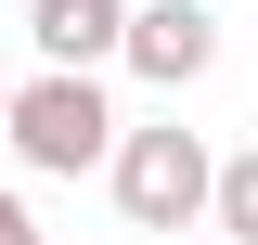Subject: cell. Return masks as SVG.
Segmentation results:
<instances>
[{
  "label": "cell",
  "instance_id": "obj_5",
  "mask_svg": "<svg viewBox=\"0 0 258 245\" xmlns=\"http://www.w3.org/2000/svg\"><path fill=\"white\" fill-rule=\"evenodd\" d=\"M207 219H220L232 245H258V142H245V155L220 168V194H207Z\"/></svg>",
  "mask_w": 258,
  "mask_h": 245
},
{
  "label": "cell",
  "instance_id": "obj_6",
  "mask_svg": "<svg viewBox=\"0 0 258 245\" xmlns=\"http://www.w3.org/2000/svg\"><path fill=\"white\" fill-rule=\"evenodd\" d=\"M0 245H39V207H26V194H0Z\"/></svg>",
  "mask_w": 258,
  "mask_h": 245
},
{
  "label": "cell",
  "instance_id": "obj_2",
  "mask_svg": "<svg viewBox=\"0 0 258 245\" xmlns=\"http://www.w3.org/2000/svg\"><path fill=\"white\" fill-rule=\"evenodd\" d=\"M116 207H129V232H194L207 219V194H220V155L194 142V129H116Z\"/></svg>",
  "mask_w": 258,
  "mask_h": 245
},
{
  "label": "cell",
  "instance_id": "obj_3",
  "mask_svg": "<svg viewBox=\"0 0 258 245\" xmlns=\"http://www.w3.org/2000/svg\"><path fill=\"white\" fill-rule=\"evenodd\" d=\"M129 65H142L155 91L207 78V65H220V13H207V0H129Z\"/></svg>",
  "mask_w": 258,
  "mask_h": 245
},
{
  "label": "cell",
  "instance_id": "obj_4",
  "mask_svg": "<svg viewBox=\"0 0 258 245\" xmlns=\"http://www.w3.org/2000/svg\"><path fill=\"white\" fill-rule=\"evenodd\" d=\"M26 39H39V65H103V52H129V0H26Z\"/></svg>",
  "mask_w": 258,
  "mask_h": 245
},
{
  "label": "cell",
  "instance_id": "obj_1",
  "mask_svg": "<svg viewBox=\"0 0 258 245\" xmlns=\"http://www.w3.org/2000/svg\"><path fill=\"white\" fill-rule=\"evenodd\" d=\"M0 142L26 155V168H52V181H78V168L116 155V103H103L91 65H39L26 91H13V116H0Z\"/></svg>",
  "mask_w": 258,
  "mask_h": 245
},
{
  "label": "cell",
  "instance_id": "obj_7",
  "mask_svg": "<svg viewBox=\"0 0 258 245\" xmlns=\"http://www.w3.org/2000/svg\"><path fill=\"white\" fill-rule=\"evenodd\" d=\"M0 116H13V91H0Z\"/></svg>",
  "mask_w": 258,
  "mask_h": 245
}]
</instances>
